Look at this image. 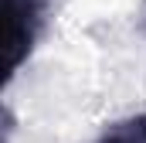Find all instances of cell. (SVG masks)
<instances>
[{"instance_id": "cell-1", "label": "cell", "mask_w": 146, "mask_h": 143, "mask_svg": "<svg viewBox=\"0 0 146 143\" xmlns=\"http://www.w3.org/2000/svg\"><path fill=\"white\" fill-rule=\"evenodd\" d=\"M99 143H146V112L112 123L109 130L99 136Z\"/></svg>"}]
</instances>
